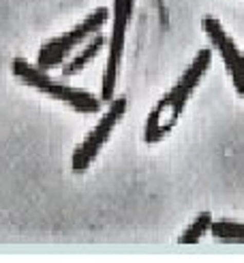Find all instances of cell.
I'll return each instance as SVG.
<instances>
[{"label": "cell", "instance_id": "obj_1", "mask_svg": "<svg viewBox=\"0 0 244 263\" xmlns=\"http://www.w3.org/2000/svg\"><path fill=\"white\" fill-rule=\"evenodd\" d=\"M210 64H212V49H199L195 58L191 60V64L184 69V73L180 75V80L170 88V92H167L150 111L146 126H144L146 143H161L172 133L186 107L189 99L201 84L203 75L208 73Z\"/></svg>", "mask_w": 244, "mask_h": 263}, {"label": "cell", "instance_id": "obj_2", "mask_svg": "<svg viewBox=\"0 0 244 263\" xmlns=\"http://www.w3.org/2000/svg\"><path fill=\"white\" fill-rule=\"evenodd\" d=\"M11 73L20 84L28 86V88H32L36 92H41V95L54 99V101H60V103L67 105V107L80 111V114H97L101 109V99L95 97L92 92H88L84 88L67 86L62 82H56L45 69L26 62L24 58L13 60Z\"/></svg>", "mask_w": 244, "mask_h": 263}, {"label": "cell", "instance_id": "obj_3", "mask_svg": "<svg viewBox=\"0 0 244 263\" xmlns=\"http://www.w3.org/2000/svg\"><path fill=\"white\" fill-rule=\"evenodd\" d=\"M109 11L105 7H99L92 13L75 24L71 30H67L60 36H54L36 51V67H41L45 71H51L56 67H62L64 62L69 60V56L73 54L75 47H82L86 41H90L95 34L101 32V28L107 24Z\"/></svg>", "mask_w": 244, "mask_h": 263}, {"label": "cell", "instance_id": "obj_4", "mask_svg": "<svg viewBox=\"0 0 244 263\" xmlns=\"http://www.w3.org/2000/svg\"><path fill=\"white\" fill-rule=\"evenodd\" d=\"M135 0H114L111 5V32H109V49H107V62L105 71H103V82H101V101H111L116 99V84H118V73H120V62L124 54V43H126V30L128 22L133 15Z\"/></svg>", "mask_w": 244, "mask_h": 263}, {"label": "cell", "instance_id": "obj_5", "mask_svg": "<svg viewBox=\"0 0 244 263\" xmlns=\"http://www.w3.org/2000/svg\"><path fill=\"white\" fill-rule=\"evenodd\" d=\"M124 114H126V99H122V97L111 99L109 101V107L105 109V114L101 116V120L84 137V141L80 143V148L73 152L71 167H73L75 174L88 172L90 165H92L97 161V156L101 154V150L105 148V143L109 141L114 128L118 126V122L124 118Z\"/></svg>", "mask_w": 244, "mask_h": 263}, {"label": "cell", "instance_id": "obj_6", "mask_svg": "<svg viewBox=\"0 0 244 263\" xmlns=\"http://www.w3.org/2000/svg\"><path fill=\"white\" fill-rule=\"evenodd\" d=\"M201 26H203L205 36L210 39L214 51H218V56H221L238 97L244 99V54H242V49L236 45V41L229 36V32L223 28V24L216 17H203Z\"/></svg>", "mask_w": 244, "mask_h": 263}, {"label": "cell", "instance_id": "obj_7", "mask_svg": "<svg viewBox=\"0 0 244 263\" xmlns=\"http://www.w3.org/2000/svg\"><path fill=\"white\" fill-rule=\"evenodd\" d=\"M103 45H105V36H101V34H95L90 41H86L82 45V49L77 51V54L73 58H69L67 62L62 64V75L64 77H75L77 73H82L90 62H92L97 56H99V51L103 49Z\"/></svg>", "mask_w": 244, "mask_h": 263}, {"label": "cell", "instance_id": "obj_8", "mask_svg": "<svg viewBox=\"0 0 244 263\" xmlns=\"http://www.w3.org/2000/svg\"><path fill=\"white\" fill-rule=\"evenodd\" d=\"M210 233L218 242L244 244V222H238V220H212Z\"/></svg>", "mask_w": 244, "mask_h": 263}, {"label": "cell", "instance_id": "obj_9", "mask_svg": "<svg viewBox=\"0 0 244 263\" xmlns=\"http://www.w3.org/2000/svg\"><path fill=\"white\" fill-rule=\"evenodd\" d=\"M210 227H212V214L210 212H201L199 216H195V220H193L182 233H180L178 244L193 246V244L201 242V238L210 231Z\"/></svg>", "mask_w": 244, "mask_h": 263}]
</instances>
